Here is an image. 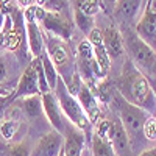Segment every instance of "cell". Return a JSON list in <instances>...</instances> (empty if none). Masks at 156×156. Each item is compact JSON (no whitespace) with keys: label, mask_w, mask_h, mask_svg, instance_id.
I'll return each mask as SVG.
<instances>
[{"label":"cell","mask_w":156,"mask_h":156,"mask_svg":"<svg viewBox=\"0 0 156 156\" xmlns=\"http://www.w3.org/2000/svg\"><path fill=\"white\" fill-rule=\"evenodd\" d=\"M94 133L106 140H111V134H112V120L109 119H101L97 125H95V129Z\"/></svg>","instance_id":"d4e9b609"},{"label":"cell","mask_w":156,"mask_h":156,"mask_svg":"<svg viewBox=\"0 0 156 156\" xmlns=\"http://www.w3.org/2000/svg\"><path fill=\"white\" fill-rule=\"evenodd\" d=\"M150 84H151V83H150ZM151 87H153V92H154V95H156V86H154V84H151Z\"/></svg>","instance_id":"1f68e13d"},{"label":"cell","mask_w":156,"mask_h":156,"mask_svg":"<svg viewBox=\"0 0 156 156\" xmlns=\"http://www.w3.org/2000/svg\"><path fill=\"white\" fill-rule=\"evenodd\" d=\"M81 156H90V151H89V148H86V147H84V150H83Z\"/></svg>","instance_id":"4dcf8cb0"},{"label":"cell","mask_w":156,"mask_h":156,"mask_svg":"<svg viewBox=\"0 0 156 156\" xmlns=\"http://www.w3.org/2000/svg\"><path fill=\"white\" fill-rule=\"evenodd\" d=\"M5 17H6V14H5L2 9H0V30H2L3 25H5Z\"/></svg>","instance_id":"f546056e"},{"label":"cell","mask_w":156,"mask_h":156,"mask_svg":"<svg viewBox=\"0 0 156 156\" xmlns=\"http://www.w3.org/2000/svg\"><path fill=\"white\" fill-rule=\"evenodd\" d=\"M139 156H156V147H153V148H145Z\"/></svg>","instance_id":"f1b7e54d"},{"label":"cell","mask_w":156,"mask_h":156,"mask_svg":"<svg viewBox=\"0 0 156 156\" xmlns=\"http://www.w3.org/2000/svg\"><path fill=\"white\" fill-rule=\"evenodd\" d=\"M64 144H62V156H81L86 147V134L67 122L66 129L62 133Z\"/></svg>","instance_id":"30bf717a"},{"label":"cell","mask_w":156,"mask_h":156,"mask_svg":"<svg viewBox=\"0 0 156 156\" xmlns=\"http://www.w3.org/2000/svg\"><path fill=\"white\" fill-rule=\"evenodd\" d=\"M112 100L115 103V106L119 108V112H120L119 119H120L125 131H126L129 144H131V147H133L134 139L137 140V136L142 133V126H144L145 120L150 115L145 111H142L140 108H137V106L131 105V103H128L126 100H123L119 94H117V90H114Z\"/></svg>","instance_id":"5b68a950"},{"label":"cell","mask_w":156,"mask_h":156,"mask_svg":"<svg viewBox=\"0 0 156 156\" xmlns=\"http://www.w3.org/2000/svg\"><path fill=\"white\" fill-rule=\"evenodd\" d=\"M20 122H11V120H3L0 123V134L5 140H12L19 133Z\"/></svg>","instance_id":"7402d4cb"},{"label":"cell","mask_w":156,"mask_h":156,"mask_svg":"<svg viewBox=\"0 0 156 156\" xmlns=\"http://www.w3.org/2000/svg\"><path fill=\"white\" fill-rule=\"evenodd\" d=\"M6 119L5 120H11V122H22V117H23V112H22V108L17 106V105H11L9 109L5 112Z\"/></svg>","instance_id":"4316f807"},{"label":"cell","mask_w":156,"mask_h":156,"mask_svg":"<svg viewBox=\"0 0 156 156\" xmlns=\"http://www.w3.org/2000/svg\"><path fill=\"white\" fill-rule=\"evenodd\" d=\"M140 8H144V2H131V0H125V2H115L114 6V17L119 20L122 25L133 22Z\"/></svg>","instance_id":"e0dca14e"},{"label":"cell","mask_w":156,"mask_h":156,"mask_svg":"<svg viewBox=\"0 0 156 156\" xmlns=\"http://www.w3.org/2000/svg\"><path fill=\"white\" fill-rule=\"evenodd\" d=\"M59 156H62V153H61V154H59Z\"/></svg>","instance_id":"e575fe53"},{"label":"cell","mask_w":156,"mask_h":156,"mask_svg":"<svg viewBox=\"0 0 156 156\" xmlns=\"http://www.w3.org/2000/svg\"><path fill=\"white\" fill-rule=\"evenodd\" d=\"M123 37V50L128 51V59L131 61L134 66L147 75H156V51L148 47L142 39L134 33L128 31Z\"/></svg>","instance_id":"3957f363"},{"label":"cell","mask_w":156,"mask_h":156,"mask_svg":"<svg viewBox=\"0 0 156 156\" xmlns=\"http://www.w3.org/2000/svg\"><path fill=\"white\" fill-rule=\"evenodd\" d=\"M17 92L16 97H31V95H37L39 94V83H37V75L36 70L33 67V64L27 66L19 78V83H17Z\"/></svg>","instance_id":"9a60e30c"},{"label":"cell","mask_w":156,"mask_h":156,"mask_svg":"<svg viewBox=\"0 0 156 156\" xmlns=\"http://www.w3.org/2000/svg\"><path fill=\"white\" fill-rule=\"evenodd\" d=\"M53 94H55V97L58 100V105L61 108L62 115L66 117V120L69 123H72L73 126H76L78 129H81V131L86 134V139L89 140L90 139V128H92V125H90L87 115L84 114L83 108L80 106L76 97H73L67 90V86L64 84V81L61 80V78H58Z\"/></svg>","instance_id":"7a4b0ae2"},{"label":"cell","mask_w":156,"mask_h":156,"mask_svg":"<svg viewBox=\"0 0 156 156\" xmlns=\"http://www.w3.org/2000/svg\"><path fill=\"white\" fill-rule=\"evenodd\" d=\"M0 41H2V34H0Z\"/></svg>","instance_id":"836d02e7"},{"label":"cell","mask_w":156,"mask_h":156,"mask_svg":"<svg viewBox=\"0 0 156 156\" xmlns=\"http://www.w3.org/2000/svg\"><path fill=\"white\" fill-rule=\"evenodd\" d=\"M89 142H90V145H89L90 156H117L112 145H111V142L97 136L95 133L90 134Z\"/></svg>","instance_id":"ac0fdd59"},{"label":"cell","mask_w":156,"mask_h":156,"mask_svg":"<svg viewBox=\"0 0 156 156\" xmlns=\"http://www.w3.org/2000/svg\"><path fill=\"white\" fill-rule=\"evenodd\" d=\"M142 134L147 140H156V117H148L142 126Z\"/></svg>","instance_id":"484cf974"},{"label":"cell","mask_w":156,"mask_h":156,"mask_svg":"<svg viewBox=\"0 0 156 156\" xmlns=\"http://www.w3.org/2000/svg\"><path fill=\"white\" fill-rule=\"evenodd\" d=\"M41 59V64H42V69H44V75H45V80H47V84H48V89L53 92L55 90V86H56V81H58V78H59V75H58V72H56V69H55V66L51 64V61H50V58H48V55L45 53H42V56L39 58Z\"/></svg>","instance_id":"ffe728a7"},{"label":"cell","mask_w":156,"mask_h":156,"mask_svg":"<svg viewBox=\"0 0 156 156\" xmlns=\"http://www.w3.org/2000/svg\"><path fill=\"white\" fill-rule=\"evenodd\" d=\"M25 28H27V42L33 58H41L45 48V41L41 33V28H39V23L36 20H27Z\"/></svg>","instance_id":"2e32d148"},{"label":"cell","mask_w":156,"mask_h":156,"mask_svg":"<svg viewBox=\"0 0 156 156\" xmlns=\"http://www.w3.org/2000/svg\"><path fill=\"white\" fill-rule=\"evenodd\" d=\"M8 76V64L3 56H0V83H3Z\"/></svg>","instance_id":"83f0119b"},{"label":"cell","mask_w":156,"mask_h":156,"mask_svg":"<svg viewBox=\"0 0 156 156\" xmlns=\"http://www.w3.org/2000/svg\"><path fill=\"white\" fill-rule=\"evenodd\" d=\"M72 11H73L75 25H76V27L80 28L84 34H89L90 31H92V28H94V17H89V16L83 14V12L78 9V8H75L73 5H72Z\"/></svg>","instance_id":"44dd1931"},{"label":"cell","mask_w":156,"mask_h":156,"mask_svg":"<svg viewBox=\"0 0 156 156\" xmlns=\"http://www.w3.org/2000/svg\"><path fill=\"white\" fill-rule=\"evenodd\" d=\"M22 112L23 115H27V119L36 120L39 115L42 114V101H41V94L25 97L22 98Z\"/></svg>","instance_id":"d6986e66"},{"label":"cell","mask_w":156,"mask_h":156,"mask_svg":"<svg viewBox=\"0 0 156 156\" xmlns=\"http://www.w3.org/2000/svg\"><path fill=\"white\" fill-rule=\"evenodd\" d=\"M87 41H89L90 47H92L94 59L97 61L101 73L106 76V73H108V70H109V67H111V59H109V56H108V53H106L105 45H103V39H101V31H100V28L94 27L92 31L87 34Z\"/></svg>","instance_id":"7c38bea8"},{"label":"cell","mask_w":156,"mask_h":156,"mask_svg":"<svg viewBox=\"0 0 156 156\" xmlns=\"http://www.w3.org/2000/svg\"><path fill=\"white\" fill-rule=\"evenodd\" d=\"M64 137L61 133L51 129L37 139L34 147L31 148L30 156H59L62 153Z\"/></svg>","instance_id":"ba28073f"},{"label":"cell","mask_w":156,"mask_h":156,"mask_svg":"<svg viewBox=\"0 0 156 156\" xmlns=\"http://www.w3.org/2000/svg\"><path fill=\"white\" fill-rule=\"evenodd\" d=\"M39 23L42 25V28L48 34L59 37L62 41H67L72 36V20L67 16L61 14V12H53L45 9V16Z\"/></svg>","instance_id":"52a82bcc"},{"label":"cell","mask_w":156,"mask_h":156,"mask_svg":"<svg viewBox=\"0 0 156 156\" xmlns=\"http://www.w3.org/2000/svg\"><path fill=\"white\" fill-rule=\"evenodd\" d=\"M117 94L128 103L145 111L148 115L156 117V95L150 80L129 59L125 61L122 73L117 80Z\"/></svg>","instance_id":"6da1fadb"},{"label":"cell","mask_w":156,"mask_h":156,"mask_svg":"<svg viewBox=\"0 0 156 156\" xmlns=\"http://www.w3.org/2000/svg\"><path fill=\"white\" fill-rule=\"evenodd\" d=\"M134 33L156 51V0L145 2L144 11L136 22Z\"/></svg>","instance_id":"8992f818"},{"label":"cell","mask_w":156,"mask_h":156,"mask_svg":"<svg viewBox=\"0 0 156 156\" xmlns=\"http://www.w3.org/2000/svg\"><path fill=\"white\" fill-rule=\"evenodd\" d=\"M76 100H78V103H80V106L83 108L84 114L87 115L90 125L95 126L103 119L101 117V109H100V101H98L97 95L92 92V89H89L83 83L80 90H78V94H76Z\"/></svg>","instance_id":"9c48e42d"},{"label":"cell","mask_w":156,"mask_h":156,"mask_svg":"<svg viewBox=\"0 0 156 156\" xmlns=\"http://www.w3.org/2000/svg\"><path fill=\"white\" fill-rule=\"evenodd\" d=\"M30 154H31V147L28 140H20L12 144L6 153V156H30Z\"/></svg>","instance_id":"cb8c5ba5"},{"label":"cell","mask_w":156,"mask_h":156,"mask_svg":"<svg viewBox=\"0 0 156 156\" xmlns=\"http://www.w3.org/2000/svg\"><path fill=\"white\" fill-rule=\"evenodd\" d=\"M101 31V39H103V45L106 48V53L109 59H115L122 55L123 51V37L122 33L117 30L115 27H106L100 30Z\"/></svg>","instance_id":"5bb4252c"},{"label":"cell","mask_w":156,"mask_h":156,"mask_svg":"<svg viewBox=\"0 0 156 156\" xmlns=\"http://www.w3.org/2000/svg\"><path fill=\"white\" fill-rule=\"evenodd\" d=\"M45 48H47V55H48L51 64L55 66L59 78L67 86L72 80L73 73L76 72V67L73 64V59L70 56L67 45L64 44L62 39L48 34V39L45 41Z\"/></svg>","instance_id":"277c9868"},{"label":"cell","mask_w":156,"mask_h":156,"mask_svg":"<svg viewBox=\"0 0 156 156\" xmlns=\"http://www.w3.org/2000/svg\"><path fill=\"white\" fill-rule=\"evenodd\" d=\"M109 142L117 156H133V147L129 144V139L119 117L112 120V134Z\"/></svg>","instance_id":"4fadbf2b"},{"label":"cell","mask_w":156,"mask_h":156,"mask_svg":"<svg viewBox=\"0 0 156 156\" xmlns=\"http://www.w3.org/2000/svg\"><path fill=\"white\" fill-rule=\"evenodd\" d=\"M41 101H42V111L47 115V120L50 122L51 126H53L55 131L62 134L64 129H66L67 120H66V117H64L62 112H61V108L58 105V100H56L55 94L53 92L42 94L41 95Z\"/></svg>","instance_id":"8fae6325"},{"label":"cell","mask_w":156,"mask_h":156,"mask_svg":"<svg viewBox=\"0 0 156 156\" xmlns=\"http://www.w3.org/2000/svg\"><path fill=\"white\" fill-rule=\"evenodd\" d=\"M73 6L78 8L83 14L89 16V17H94L98 14L100 11V3L94 2V0H84V2H73Z\"/></svg>","instance_id":"603a6c76"},{"label":"cell","mask_w":156,"mask_h":156,"mask_svg":"<svg viewBox=\"0 0 156 156\" xmlns=\"http://www.w3.org/2000/svg\"><path fill=\"white\" fill-rule=\"evenodd\" d=\"M2 94H5V90H3L2 87H0V95H2Z\"/></svg>","instance_id":"d6a6232c"}]
</instances>
